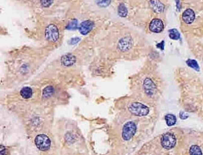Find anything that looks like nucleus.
I'll list each match as a JSON object with an SVG mask.
<instances>
[{"label":"nucleus","mask_w":203,"mask_h":155,"mask_svg":"<svg viewBox=\"0 0 203 155\" xmlns=\"http://www.w3.org/2000/svg\"><path fill=\"white\" fill-rule=\"evenodd\" d=\"M35 144L39 150L46 151L50 148L51 141L49 138L46 135L40 134L35 138Z\"/></svg>","instance_id":"obj_1"},{"label":"nucleus","mask_w":203,"mask_h":155,"mask_svg":"<svg viewBox=\"0 0 203 155\" xmlns=\"http://www.w3.org/2000/svg\"><path fill=\"white\" fill-rule=\"evenodd\" d=\"M129 111L133 114L138 116H143L148 114L149 109L147 106L139 103H133L129 107Z\"/></svg>","instance_id":"obj_2"},{"label":"nucleus","mask_w":203,"mask_h":155,"mask_svg":"<svg viewBox=\"0 0 203 155\" xmlns=\"http://www.w3.org/2000/svg\"><path fill=\"white\" fill-rule=\"evenodd\" d=\"M136 126L132 122L130 121L127 122L123 129L122 137L125 141H129L133 137L136 132Z\"/></svg>","instance_id":"obj_3"},{"label":"nucleus","mask_w":203,"mask_h":155,"mask_svg":"<svg viewBox=\"0 0 203 155\" xmlns=\"http://www.w3.org/2000/svg\"><path fill=\"white\" fill-rule=\"evenodd\" d=\"M143 88L147 94L153 95L157 90V85L152 78L146 76L143 80Z\"/></svg>","instance_id":"obj_4"},{"label":"nucleus","mask_w":203,"mask_h":155,"mask_svg":"<svg viewBox=\"0 0 203 155\" xmlns=\"http://www.w3.org/2000/svg\"><path fill=\"white\" fill-rule=\"evenodd\" d=\"M176 137L171 133H166L163 135L161 139V144L162 146L167 149L172 148L176 145Z\"/></svg>","instance_id":"obj_5"},{"label":"nucleus","mask_w":203,"mask_h":155,"mask_svg":"<svg viewBox=\"0 0 203 155\" xmlns=\"http://www.w3.org/2000/svg\"><path fill=\"white\" fill-rule=\"evenodd\" d=\"M46 37L48 40L55 42L59 38V31L54 25H50L46 30Z\"/></svg>","instance_id":"obj_6"},{"label":"nucleus","mask_w":203,"mask_h":155,"mask_svg":"<svg viewBox=\"0 0 203 155\" xmlns=\"http://www.w3.org/2000/svg\"><path fill=\"white\" fill-rule=\"evenodd\" d=\"M149 29L153 33H161L164 29L163 20L160 18H154L150 22Z\"/></svg>","instance_id":"obj_7"},{"label":"nucleus","mask_w":203,"mask_h":155,"mask_svg":"<svg viewBox=\"0 0 203 155\" xmlns=\"http://www.w3.org/2000/svg\"><path fill=\"white\" fill-rule=\"evenodd\" d=\"M93 27V23L91 20L83 22L80 27V31L83 35H86L90 32Z\"/></svg>","instance_id":"obj_8"},{"label":"nucleus","mask_w":203,"mask_h":155,"mask_svg":"<svg viewBox=\"0 0 203 155\" xmlns=\"http://www.w3.org/2000/svg\"><path fill=\"white\" fill-rule=\"evenodd\" d=\"M61 61L65 66H71L75 63L76 58L73 55H65L64 57H63Z\"/></svg>","instance_id":"obj_9"},{"label":"nucleus","mask_w":203,"mask_h":155,"mask_svg":"<svg viewBox=\"0 0 203 155\" xmlns=\"http://www.w3.org/2000/svg\"><path fill=\"white\" fill-rule=\"evenodd\" d=\"M20 93L23 99H28L32 96V90L29 87H24L21 89Z\"/></svg>","instance_id":"obj_10"},{"label":"nucleus","mask_w":203,"mask_h":155,"mask_svg":"<svg viewBox=\"0 0 203 155\" xmlns=\"http://www.w3.org/2000/svg\"><path fill=\"white\" fill-rule=\"evenodd\" d=\"M165 119H166L167 125L168 126H173L174 124H175V123L176 122V118L175 116L173 114H169L166 115Z\"/></svg>","instance_id":"obj_11"},{"label":"nucleus","mask_w":203,"mask_h":155,"mask_svg":"<svg viewBox=\"0 0 203 155\" xmlns=\"http://www.w3.org/2000/svg\"><path fill=\"white\" fill-rule=\"evenodd\" d=\"M190 155H203L200 147L197 145H193L190 149Z\"/></svg>","instance_id":"obj_12"},{"label":"nucleus","mask_w":203,"mask_h":155,"mask_svg":"<svg viewBox=\"0 0 203 155\" xmlns=\"http://www.w3.org/2000/svg\"><path fill=\"white\" fill-rule=\"evenodd\" d=\"M53 91L54 89L52 86H47L43 91V96L46 98H49L53 95Z\"/></svg>","instance_id":"obj_13"},{"label":"nucleus","mask_w":203,"mask_h":155,"mask_svg":"<svg viewBox=\"0 0 203 155\" xmlns=\"http://www.w3.org/2000/svg\"><path fill=\"white\" fill-rule=\"evenodd\" d=\"M169 36L173 40H177L180 37V35L176 29H172L169 31Z\"/></svg>","instance_id":"obj_14"},{"label":"nucleus","mask_w":203,"mask_h":155,"mask_svg":"<svg viewBox=\"0 0 203 155\" xmlns=\"http://www.w3.org/2000/svg\"><path fill=\"white\" fill-rule=\"evenodd\" d=\"M119 12L120 15L121 17H125L127 14V9L126 8L125 6L123 4H121L119 7Z\"/></svg>","instance_id":"obj_15"},{"label":"nucleus","mask_w":203,"mask_h":155,"mask_svg":"<svg viewBox=\"0 0 203 155\" xmlns=\"http://www.w3.org/2000/svg\"><path fill=\"white\" fill-rule=\"evenodd\" d=\"M53 0H40L42 5L45 7H49L52 3Z\"/></svg>","instance_id":"obj_16"},{"label":"nucleus","mask_w":203,"mask_h":155,"mask_svg":"<svg viewBox=\"0 0 203 155\" xmlns=\"http://www.w3.org/2000/svg\"><path fill=\"white\" fill-rule=\"evenodd\" d=\"M77 27V20H74L73 21L70 22L68 29H74Z\"/></svg>","instance_id":"obj_17"},{"label":"nucleus","mask_w":203,"mask_h":155,"mask_svg":"<svg viewBox=\"0 0 203 155\" xmlns=\"http://www.w3.org/2000/svg\"><path fill=\"white\" fill-rule=\"evenodd\" d=\"M187 63H188V64H189L190 66H191L192 67L194 68L195 69H197V68H198V65L197 64L196 61H195L194 60H191V61H189V63L187 62Z\"/></svg>","instance_id":"obj_18"},{"label":"nucleus","mask_w":203,"mask_h":155,"mask_svg":"<svg viewBox=\"0 0 203 155\" xmlns=\"http://www.w3.org/2000/svg\"><path fill=\"white\" fill-rule=\"evenodd\" d=\"M111 2V0H99V4H101L102 6H106L108 4H109Z\"/></svg>","instance_id":"obj_19"}]
</instances>
